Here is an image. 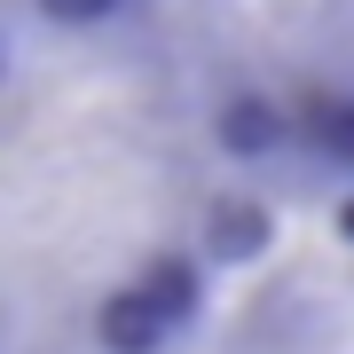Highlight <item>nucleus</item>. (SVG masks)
I'll return each instance as SVG.
<instances>
[{"instance_id":"1","label":"nucleus","mask_w":354,"mask_h":354,"mask_svg":"<svg viewBox=\"0 0 354 354\" xmlns=\"http://www.w3.org/2000/svg\"><path fill=\"white\" fill-rule=\"evenodd\" d=\"M221 158L165 0L0 16V354H181Z\"/></svg>"}]
</instances>
